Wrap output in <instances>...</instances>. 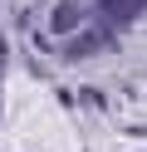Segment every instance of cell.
<instances>
[{
    "mask_svg": "<svg viewBox=\"0 0 147 152\" xmlns=\"http://www.w3.org/2000/svg\"><path fill=\"white\" fill-rule=\"evenodd\" d=\"M103 44H108V34L88 30V34H78V39H69V59H83V54H98Z\"/></svg>",
    "mask_w": 147,
    "mask_h": 152,
    "instance_id": "1",
    "label": "cell"
},
{
    "mask_svg": "<svg viewBox=\"0 0 147 152\" xmlns=\"http://www.w3.org/2000/svg\"><path fill=\"white\" fill-rule=\"evenodd\" d=\"M74 25H78V5H74V0H64V5H59V10L49 15V30H59V34H69V30H74Z\"/></svg>",
    "mask_w": 147,
    "mask_h": 152,
    "instance_id": "2",
    "label": "cell"
},
{
    "mask_svg": "<svg viewBox=\"0 0 147 152\" xmlns=\"http://www.w3.org/2000/svg\"><path fill=\"white\" fill-rule=\"evenodd\" d=\"M0 69H5V39H0Z\"/></svg>",
    "mask_w": 147,
    "mask_h": 152,
    "instance_id": "3",
    "label": "cell"
}]
</instances>
